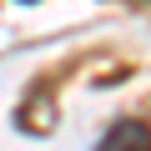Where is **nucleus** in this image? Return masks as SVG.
Returning a JSON list of instances; mask_svg holds the SVG:
<instances>
[{"mask_svg":"<svg viewBox=\"0 0 151 151\" xmlns=\"http://www.w3.org/2000/svg\"><path fill=\"white\" fill-rule=\"evenodd\" d=\"M96 151H151V126L141 116H121V121L106 126V136H101Z\"/></svg>","mask_w":151,"mask_h":151,"instance_id":"1","label":"nucleus"},{"mask_svg":"<svg viewBox=\"0 0 151 151\" xmlns=\"http://www.w3.org/2000/svg\"><path fill=\"white\" fill-rule=\"evenodd\" d=\"M131 5H146V0H131Z\"/></svg>","mask_w":151,"mask_h":151,"instance_id":"2","label":"nucleus"},{"mask_svg":"<svg viewBox=\"0 0 151 151\" xmlns=\"http://www.w3.org/2000/svg\"><path fill=\"white\" fill-rule=\"evenodd\" d=\"M20 5H30V0H20Z\"/></svg>","mask_w":151,"mask_h":151,"instance_id":"3","label":"nucleus"}]
</instances>
